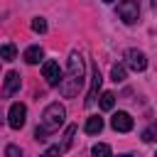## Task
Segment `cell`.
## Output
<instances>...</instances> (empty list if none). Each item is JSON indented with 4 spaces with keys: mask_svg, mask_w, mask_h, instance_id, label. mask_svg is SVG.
Returning <instances> with one entry per match:
<instances>
[{
    "mask_svg": "<svg viewBox=\"0 0 157 157\" xmlns=\"http://www.w3.org/2000/svg\"><path fill=\"white\" fill-rule=\"evenodd\" d=\"M83 76H86V64H83V56L78 52H71L69 54V69H66V76L59 81V91L64 98H74L78 96L81 86H83Z\"/></svg>",
    "mask_w": 157,
    "mask_h": 157,
    "instance_id": "obj_1",
    "label": "cell"
},
{
    "mask_svg": "<svg viewBox=\"0 0 157 157\" xmlns=\"http://www.w3.org/2000/svg\"><path fill=\"white\" fill-rule=\"evenodd\" d=\"M64 118H66V108L61 103H49L42 113V128H47L49 132L59 130L64 125Z\"/></svg>",
    "mask_w": 157,
    "mask_h": 157,
    "instance_id": "obj_2",
    "label": "cell"
},
{
    "mask_svg": "<svg viewBox=\"0 0 157 157\" xmlns=\"http://www.w3.org/2000/svg\"><path fill=\"white\" fill-rule=\"evenodd\" d=\"M118 15L125 25H135L140 17V2L137 0H120L118 2Z\"/></svg>",
    "mask_w": 157,
    "mask_h": 157,
    "instance_id": "obj_3",
    "label": "cell"
},
{
    "mask_svg": "<svg viewBox=\"0 0 157 157\" xmlns=\"http://www.w3.org/2000/svg\"><path fill=\"white\" fill-rule=\"evenodd\" d=\"M25 123H27V108H25V103H12L10 110H7V125L12 130H20V128H25Z\"/></svg>",
    "mask_w": 157,
    "mask_h": 157,
    "instance_id": "obj_4",
    "label": "cell"
},
{
    "mask_svg": "<svg viewBox=\"0 0 157 157\" xmlns=\"http://www.w3.org/2000/svg\"><path fill=\"white\" fill-rule=\"evenodd\" d=\"M125 64H128L132 71H145V69H147V56H145L140 49H128V52H125Z\"/></svg>",
    "mask_w": 157,
    "mask_h": 157,
    "instance_id": "obj_5",
    "label": "cell"
},
{
    "mask_svg": "<svg viewBox=\"0 0 157 157\" xmlns=\"http://www.w3.org/2000/svg\"><path fill=\"white\" fill-rule=\"evenodd\" d=\"M42 76L47 78V83H49V86H59V81H61L59 64H56V61H52V59H47V61L42 64Z\"/></svg>",
    "mask_w": 157,
    "mask_h": 157,
    "instance_id": "obj_6",
    "label": "cell"
},
{
    "mask_svg": "<svg viewBox=\"0 0 157 157\" xmlns=\"http://www.w3.org/2000/svg\"><path fill=\"white\" fill-rule=\"evenodd\" d=\"M132 125H135V123H132V118H130L125 110H118V113L110 118V128H113L115 132H130Z\"/></svg>",
    "mask_w": 157,
    "mask_h": 157,
    "instance_id": "obj_7",
    "label": "cell"
},
{
    "mask_svg": "<svg viewBox=\"0 0 157 157\" xmlns=\"http://www.w3.org/2000/svg\"><path fill=\"white\" fill-rule=\"evenodd\" d=\"M101 83H103V76H101V71H98V64L93 66V76H91V88H88V96H86V105H93L96 103V98H98V91H101Z\"/></svg>",
    "mask_w": 157,
    "mask_h": 157,
    "instance_id": "obj_8",
    "label": "cell"
},
{
    "mask_svg": "<svg viewBox=\"0 0 157 157\" xmlns=\"http://www.w3.org/2000/svg\"><path fill=\"white\" fill-rule=\"evenodd\" d=\"M20 86H22V81H20V74H17V71H7V74H5V86H2V96H5V98L15 96V93L20 91Z\"/></svg>",
    "mask_w": 157,
    "mask_h": 157,
    "instance_id": "obj_9",
    "label": "cell"
},
{
    "mask_svg": "<svg viewBox=\"0 0 157 157\" xmlns=\"http://www.w3.org/2000/svg\"><path fill=\"white\" fill-rule=\"evenodd\" d=\"M42 47L39 44H34V47H27L25 49V54H22V59L27 61V64H39V59H42Z\"/></svg>",
    "mask_w": 157,
    "mask_h": 157,
    "instance_id": "obj_10",
    "label": "cell"
},
{
    "mask_svg": "<svg viewBox=\"0 0 157 157\" xmlns=\"http://www.w3.org/2000/svg\"><path fill=\"white\" fill-rule=\"evenodd\" d=\"M83 130H86L88 135H98V132L103 130V118H98V115H91V118L86 120Z\"/></svg>",
    "mask_w": 157,
    "mask_h": 157,
    "instance_id": "obj_11",
    "label": "cell"
},
{
    "mask_svg": "<svg viewBox=\"0 0 157 157\" xmlns=\"http://www.w3.org/2000/svg\"><path fill=\"white\" fill-rule=\"evenodd\" d=\"M98 105H101V110H113V105H115V93H113V91H103L101 98H98Z\"/></svg>",
    "mask_w": 157,
    "mask_h": 157,
    "instance_id": "obj_12",
    "label": "cell"
},
{
    "mask_svg": "<svg viewBox=\"0 0 157 157\" xmlns=\"http://www.w3.org/2000/svg\"><path fill=\"white\" fill-rule=\"evenodd\" d=\"M17 56L15 44H0V61H12Z\"/></svg>",
    "mask_w": 157,
    "mask_h": 157,
    "instance_id": "obj_13",
    "label": "cell"
},
{
    "mask_svg": "<svg viewBox=\"0 0 157 157\" xmlns=\"http://www.w3.org/2000/svg\"><path fill=\"white\" fill-rule=\"evenodd\" d=\"M110 78H113L115 83H123V81H125V66H123V64H113V69H110Z\"/></svg>",
    "mask_w": 157,
    "mask_h": 157,
    "instance_id": "obj_14",
    "label": "cell"
},
{
    "mask_svg": "<svg viewBox=\"0 0 157 157\" xmlns=\"http://www.w3.org/2000/svg\"><path fill=\"white\" fill-rule=\"evenodd\" d=\"M76 130H78L76 125H69V128H66V135H64V145H61V152H64V150H69V147L74 145V137H76Z\"/></svg>",
    "mask_w": 157,
    "mask_h": 157,
    "instance_id": "obj_15",
    "label": "cell"
},
{
    "mask_svg": "<svg viewBox=\"0 0 157 157\" xmlns=\"http://www.w3.org/2000/svg\"><path fill=\"white\" fill-rule=\"evenodd\" d=\"M91 155H93V157H113V155H110V147H108L105 142H98V145H93Z\"/></svg>",
    "mask_w": 157,
    "mask_h": 157,
    "instance_id": "obj_16",
    "label": "cell"
},
{
    "mask_svg": "<svg viewBox=\"0 0 157 157\" xmlns=\"http://www.w3.org/2000/svg\"><path fill=\"white\" fill-rule=\"evenodd\" d=\"M142 140L145 142H157V123H152L150 128L142 130Z\"/></svg>",
    "mask_w": 157,
    "mask_h": 157,
    "instance_id": "obj_17",
    "label": "cell"
},
{
    "mask_svg": "<svg viewBox=\"0 0 157 157\" xmlns=\"http://www.w3.org/2000/svg\"><path fill=\"white\" fill-rule=\"evenodd\" d=\"M32 29H34L37 34H44V32H47V20H44V17H34V20H32Z\"/></svg>",
    "mask_w": 157,
    "mask_h": 157,
    "instance_id": "obj_18",
    "label": "cell"
},
{
    "mask_svg": "<svg viewBox=\"0 0 157 157\" xmlns=\"http://www.w3.org/2000/svg\"><path fill=\"white\" fill-rule=\"evenodd\" d=\"M5 157H22V150L17 145H7L5 147Z\"/></svg>",
    "mask_w": 157,
    "mask_h": 157,
    "instance_id": "obj_19",
    "label": "cell"
},
{
    "mask_svg": "<svg viewBox=\"0 0 157 157\" xmlns=\"http://www.w3.org/2000/svg\"><path fill=\"white\" fill-rule=\"evenodd\" d=\"M59 152H61V147H59V145H52V147H49V150H44L39 157H59Z\"/></svg>",
    "mask_w": 157,
    "mask_h": 157,
    "instance_id": "obj_20",
    "label": "cell"
},
{
    "mask_svg": "<svg viewBox=\"0 0 157 157\" xmlns=\"http://www.w3.org/2000/svg\"><path fill=\"white\" fill-rule=\"evenodd\" d=\"M47 128H42V125H37V130H34V140H47Z\"/></svg>",
    "mask_w": 157,
    "mask_h": 157,
    "instance_id": "obj_21",
    "label": "cell"
},
{
    "mask_svg": "<svg viewBox=\"0 0 157 157\" xmlns=\"http://www.w3.org/2000/svg\"><path fill=\"white\" fill-rule=\"evenodd\" d=\"M120 157H132V155H120Z\"/></svg>",
    "mask_w": 157,
    "mask_h": 157,
    "instance_id": "obj_22",
    "label": "cell"
},
{
    "mask_svg": "<svg viewBox=\"0 0 157 157\" xmlns=\"http://www.w3.org/2000/svg\"><path fill=\"white\" fill-rule=\"evenodd\" d=\"M152 5H155V7H157V0H152Z\"/></svg>",
    "mask_w": 157,
    "mask_h": 157,
    "instance_id": "obj_23",
    "label": "cell"
},
{
    "mask_svg": "<svg viewBox=\"0 0 157 157\" xmlns=\"http://www.w3.org/2000/svg\"><path fill=\"white\" fill-rule=\"evenodd\" d=\"M103 2H113V0H103Z\"/></svg>",
    "mask_w": 157,
    "mask_h": 157,
    "instance_id": "obj_24",
    "label": "cell"
},
{
    "mask_svg": "<svg viewBox=\"0 0 157 157\" xmlns=\"http://www.w3.org/2000/svg\"><path fill=\"white\" fill-rule=\"evenodd\" d=\"M155 157H157V155H155Z\"/></svg>",
    "mask_w": 157,
    "mask_h": 157,
    "instance_id": "obj_25",
    "label": "cell"
}]
</instances>
